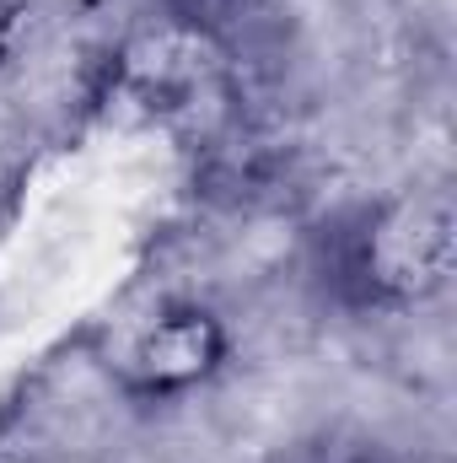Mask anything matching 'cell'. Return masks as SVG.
I'll use <instances>...</instances> for the list:
<instances>
[{
    "mask_svg": "<svg viewBox=\"0 0 457 463\" xmlns=\"http://www.w3.org/2000/svg\"><path fill=\"white\" fill-rule=\"evenodd\" d=\"M227 355V340L210 313L200 307H167L156 313L129 350V388L145 399H173L205 383Z\"/></svg>",
    "mask_w": 457,
    "mask_h": 463,
    "instance_id": "2",
    "label": "cell"
},
{
    "mask_svg": "<svg viewBox=\"0 0 457 463\" xmlns=\"http://www.w3.org/2000/svg\"><path fill=\"white\" fill-rule=\"evenodd\" d=\"M22 22H27V0H0V65L11 60V49L22 38Z\"/></svg>",
    "mask_w": 457,
    "mask_h": 463,
    "instance_id": "3",
    "label": "cell"
},
{
    "mask_svg": "<svg viewBox=\"0 0 457 463\" xmlns=\"http://www.w3.org/2000/svg\"><path fill=\"white\" fill-rule=\"evenodd\" d=\"M457 222L447 189H404L329 232V280L355 307L409 313L452 280Z\"/></svg>",
    "mask_w": 457,
    "mask_h": 463,
    "instance_id": "1",
    "label": "cell"
}]
</instances>
